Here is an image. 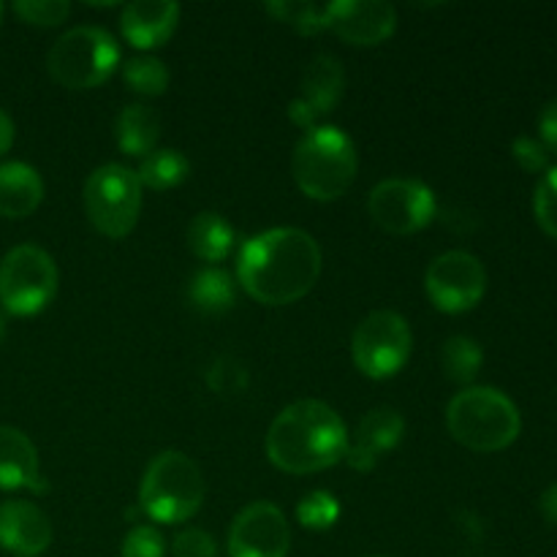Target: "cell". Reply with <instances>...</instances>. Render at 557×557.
Wrapping results in <instances>:
<instances>
[{
  "label": "cell",
  "mask_w": 557,
  "mask_h": 557,
  "mask_svg": "<svg viewBox=\"0 0 557 557\" xmlns=\"http://www.w3.org/2000/svg\"><path fill=\"white\" fill-rule=\"evenodd\" d=\"M346 87V71L341 60L332 54H319L313 63L305 69L302 82H299V96L288 103V117L299 128H315L324 114L337 107Z\"/></svg>",
  "instance_id": "13"
},
{
  "label": "cell",
  "mask_w": 557,
  "mask_h": 557,
  "mask_svg": "<svg viewBox=\"0 0 557 557\" xmlns=\"http://www.w3.org/2000/svg\"><path fill=\"white\" fill-rule=\"evenodd\" d=\"M180 22V5L172 0H136L123 9L120 27L131 47L158 49L172 38Z\"/></svg>",
  "instance_id": "17"
},
{
  "label": "cell",
  "mask_w": 557,
  "mask_h": 557,
  "mask_svg": "<svg viewBox=\"0 0 557 557\" xmlns=\"http://www.w3.org/2000/svg\"><path fill=\"white\" fill-rule=\"evenodd\" d=\"M123 557H163L166 555V542L161 533L150 525H136L128 536L123 539Z\"/></svg>",
  "instance_id": "30"
},
{
  "label": "cell",
  "mask_w": 557,
  "mask_h": 557,
  "mask_svg": "<svg viewBox=\"0 0 557 557\" xmlns=\"http://www.w3.org/2000/svg\"><path fill=\"white\" fill-rule=\"evenodd\" d=\"M0 490H44L38 451L22 430L0 424Z\"/></svg>",
  "instance_id": "18"
},
{
  "label": "cell",
  "mask_w": 557,
  "mask_h": 557,
  "mask_svg": "<svg viewBox=\"0 0 557 557\" xmlns=\"http://www.w3.org/2000/svg\"><path fill=\"white\" fill-rule=\"evenodd\" d=\"M3 341H5V319L0 315V346H3Z\"/></svg>",
  "instance_id": "37"
},
{
  "label": "cell",
  "mask_w": 557,
  "mask_h": 557,
  "mask_svg": "<svg viewBox=\"0 0 557 557\" xmlns=\"http://www.w3.org/2000/svg\"><path fill=\"white\" fill-rule=\"evenodd\" d=\"M52 544V522L27 500L0 504V547L16 557H38Z\"/></svg>",
  "instance_id": "15"
},
{
  "label": "cell",
  "mask_w": 557,
  "mask_h": 557,
  "mask_svg": "<svg viewBox=\"0 0 557 557\" xmlns=\"http://www.w3.org/2000/svg\"><path fill=\"white\" fill-rule=\"evenodd\" d=\"M542 515L549 525L557 528V484H553V487L542 495Z\"/></svg>",
  "instance_id": "35"
},
{
  "label": "cell",
  "mask_w": 557,
  "mask_h": 557,
  "mask_svg": "<svg viewBox=\"0 0 557 557\" xmlns=\"http://www.w3.org/2000/svg\"><path fill=\"white\" fill-rule=\"evenodd\" d=\"M482 346L466 335L449 337L441 348V368H444L446 379L455 381V384H471L482 370Z\"/></svg>",
  "instance_id": "24"
},
{
  "label": "cell",
  "mask_w": 557,
  "mask_h": 557,
  "mask_svg": "<svg viewBox=\"0 0 557 557\" xmlns=\"http://www.w3.org/2000/svg\"><path fill=\"white\" fill-rule=\"evenodd\" d=\"M14 14L25 20L27 25L54 27L69 20L71 5L65 0H16Z\"/></svg>",
  "instance_id": "28"
},
{
  "label": "cell",
  "mask_w": 557,
  "mask_h": 557,
  "mask_svg": "<svg viewBox=\"0 0 557 557\" xmlns=\"http://www.w3.org/2000/svg\"><path fill=\"white\" fill-rule=\"evenodd\" d=\"M85 210L103 237H128L141 212V183L136 172L120 163L98 166L85 183Z\"/></svg>",
  "instance_id": "8"
},
{
  "label": "cell",
  "mask_w": 557,
  "mask_h": 557,
  "mask_svg": "<svg viewBox=\"0 0 557 557\" xmlns=\"http://www.w3.org/2000/svg\"><path fill=\"white\" fill-rule=\"evenodd\" d=\"M397 27V11L384 0H335L326 5V30L354 47H375Z\"/></svg>",
  "instance_id": "14"
},
{
  "label": "cell",
  "mask_w": 557,
  "mask_h": 557,
  "mask_svg": "<svg viewBox=\"0 0 557 557\" xmlns=\"http://www.w3.org/2000/svg\"><path fill=\"white\" fill-rule=\"evenodd\" d=\"M210 384L215 386L218 392L228 395V392H239L245 384H248V375H245L243 364L234 362L232 357L218 359L215 368L210 370Z\"/></svg>",
  "instance_id": "33"
},
{
  "label": "cell",
  "mask_w": 557,
  "mask_h": 557,
  "mask_svg": "<svg viewBox=\"0 0 557 557\" xmlns=\"http://www.w3.org/2000/svg\"><path fill=\"white\" fill-rule=\"evenodd\" d=\"M403 430L406 422L395 408H375L359 422L354 441H348L346 462L354 471H373L379 457L400 444Z\"/></svg>",
  "instance_id": "16"
},
{
  "label": "cell",
  "mask_w": 557,
  "mask_h": 557,
  "mask_svg": "<svg viewBox=\"0 0 557 557\" xmlns=\"http://www.w3.org/2000/svg\"><path fill=\"white\" fill-rule=\"evenodd\" d=\"M292 547V531L277 506L259 500L234 517L228 531L232 557H286Z\"/></svg>",
  "instance_id": "12"
},
{
  "label": "cell",
  "mask_w": 557,
  "mask_h": 557,
  "mask_svg": "<svg viewBox=\"0 0 557 557\" xmlns=\"http://www.w3.org/2000/svg\"><path fill=\"white\" fill-rule=\"evenodd\" d=\"M511 156H515V161L531 174L547 172L549 166L547 147L539 139H533V136H517L515 145H511Z\"/></svg>",
  "instance_id": "32"
},
{
  "label": "cell",
  "mask_w": 557,
  "mask_h": 557,
  "mask_svg": "<svg viewBox=\"0 0 557 557\" xmlns=\"http://www.w3.org/2000/svg\"><path fill=\"white\" fill-rule=\"evenodd\" d=\"M58 267L38 245H16L0 261V305L5 313L36 315L58 294Z\"/></svg>",
  "instance_id": "7"
},
{
  "label": "cell",
  "mask_w": 557,
  "mask_h": 557,
  "mask_svg": "<svg viewBox=\"0 0 557 557\" xmlns=\"http://www.w3.org/2000/svg\"><path fill=\"white\" fill-rule=\"evenodd\" d=\"M114 136H117V147L125 156L145 158L156 150L158 139H161V120L150 107L141 103H131L117 114L114 123Z\"/></svg>",
  "instance_id": "20"
},
{
  "label": "cell",
  "mask_w": 557,
  "mask_h": 557,
  "mask_svg": "<svg viewBox=\"0 0 557 557\" xmlns=\"http://www.w3.org/2000/svg\"><path fill=\"white\" fill-rule=\"evenodd\" d=\"M411 346L413 337L408 321L400 313H395V310H375L354 332V364L368 379H392L408 362Z\"/></svg>",
  "instance_id": "9"
},
{
  "label": "cell",
  "mask_w": 557,
  "mask_h": 557,
  "mask_svg": "<svg viewBox=\"0 0 557 557\" xmlns=\"http://www.w3.org/2000/svg\"><path fill=\"white\" fill-rule=\"evenodd\" d=\"M368 210L375 226L406 237L430 226L435 218V194L422 180L392 177L370 190Z\"/></svg>",
  "instance_id": "11"
},
{
  "label": "cell",
  "mask_w": 557,
  "mask_h": 557,
  "mask_svg": "<svg viewBox=\"0 0 557 557\" xmlns=\"http://www.w3.org/2000/svg\"><path fill=\"white\" fill-rule=\"evenodd\" d=\"M424 292L441 313H466L482 302L487 292V270L466 250H449L428 267Z\"/></svg>",
  "instance_id": "10"
},
{
  "label": "cell",
  "mask_w": 557,
  "mask_h": 557,
  "mask_svg": "<svg viewBox=\"0 0 557 557\" xmlns=\"http://www.w3.org/2000/svg\"><path fill=\"white\" fill-rule=\"evenodd\" d=\"M533 212L536 221L549 237L557 239V166L549 169L536 185V196H533Z\"/></svg>",
  "instance_id": "29"
},
{
  "label": "cell",
  "mask_w": 557,
  "mask_h": 557,
  "mask_svg": "<svg viewBox=\"0 0 557 557\" xmlns=\"http://www.w3.org/2000/svg\"><path fill=\"white\" fill-rule=\"evenodd\" d=\"M346 422L321 400H299L277 413L267 433V457L281 471L319 473L346 460Z\"/></svg>",
  "instance_id": "2"
},
{
  "label": "cell",
  "mask_w": 557,
  "mask_h": 557,
  "mask_svg": "<svg viewBox=\"0 0 557 557\" xmlns=\"http://www.w3.org/2000/svg\"><path fill=\"white\" fill-rule=\"evenodd\" d=\"M237 232L218 212H199L188 226V248L201 261H223L234 250Z\"/></svg>",
  "instance_id": "21"
},
{
  "label": "cell",
  "mask_w": 557,
  "mask_h": 557,
  "mask_svg": "<svg viewBox=\"0 0 557 557\" xmlns=\"http://www.w3.org/2000/svg\"><path fill=\"white\" fill-rule=\"evenodd\" d=\"M190 174V163L188 158L183 156L180 150H172V147H163V150H152L150 156L141 158L139 163V177L141 188H152V190H169L177 188L180 183H185Z\"/></svg>",
  "instance_id": "23"
},
{
  "label": "cell",
  "mask_w": 557,
  "mask_h": 557,
  "mask_svg": "<svg viewBox=\"0 0 557 557\" xmlns=\"http://www.w3.org/2000/svg\"><path fill=\"white\" fill-rule=\"evenodd\" d=\"M357 147L335 125H315L294 147V183L313 201L341 199L357 180Z\"/></svg>",
  "instance_id": "3"
},
{
  "label": "cell",
  "mask_w": 557,
  "mask_h": 557,
  "mask_svg": "<svg viewBox=\"0 0 557 557\" xmlns=\"http://www.w3.org/2000/svg\"><path fill=\"white\" fill-rule=\"evenodd\" d=\"M44 199V183L27 163L0 166V218H27Z\"/></svg>",
  "instance_id": "19"
},
{
  "label": "cell",
  "mask_w": 557,
  "mask_h": 557,
  "mask_svg": "<svg viewBox=\"0 0 557 557\" xmlns=\"http://www.w3.org/2000/svg\"><path fill=\"white\" fill-rule=\"evenodd\" d=\"M446 428L460 446L490 455L515 444L522 419L515 403L500 389L468 386L451 397L446 408Z\"/></svg>",
  "instance_id": "4"
},
{
  "label": "cell",
  "mask_w": 557,
  "mask_h": 557,
  "mask_svg": "<svg viewBox=\"0 0 557 557\" xmlns=\"http://www.w3.org/2000/svg\"><path fill=\"white\" fill-rule=\"evenodd\" d=\"M373 557H384V555H373Z\"/></svg>",
  "instance_id": "38"
},
{
  "label": "cell",
  "mask_w": 557,
  "mask_h": 557,
  "mask_svg": "<svg viewBox=\"0 0 557 557\" xmlns=\"http://www.w3.org/2000/svg\"><path fill=\"white\" fill-rule=\"evenodd\" d=\"M321 248L302 228H270L239 250L237 281L256 302L281 308L302 299L321 277Z\"/></svg>",
  "instance_id": "1"
},
{
  "label": "cell",
  "mask_w": 557,
  "mask_h": 557,
  "mask_svg": "<svg viewBox=\"0 0 557 557\" xmlns=\"http://www.w3.org/2000/svg\"><path fill=\"white\" fill-rule=\"evenodd\" d=\"M123 79L125 85L134 92H139V96L156 98L166 92L169 71L158 58L141 54V58H131L128 63L123 65Z\"/></svg>",
  "instance_id": "26"
},
{
  "label": "cell",
  "mask_w": 557,
  "mask_h": 557,
  "mask_svg": "<svg viewBox=\"0 0 557 557\" xmlns=\"http://www.w3.org/2000/svg\"><path fill=\"white\" fill-rule=\"evenodd\" d=\"M120 65V47L103 27L82 25L63 33L49 49L47 69L58 85L69 90H90L103 85Z\"/></svg>",
  "instance_id": "6"
},
{
  "label": "cell",
  "mask_w": 557,
  "mask_h": 557,
  "mask_svg": "<svg viewBox=\"0 0 557 557\" xmlns=\"http://www.w3.org/2000/svg\"><path fill=\"white\" fill-rule=\"evenodd\" d=\"M11 145H14V123H11L9 114L0 109V156L9 152Z\"/></svg>",
  "instance_id": "36"
},
{
  "label": "cell",
  "mask_w": 557,
  "mask_h": 557,
  "mask_svg": "<svg viewBox=\"0 0 557 557\" xmlns=\"http://www.w3.org/2000/svg\"><path fill=\"white\" fill-rule=\"evenodd\" d=\"M337 517H341V504L326 490H313L297 506L299 525L308 528V531H330Z\"/></svg>",
  "instance_id": "27"
},
{
  "label": "cell",
  "mask_w": 557,
  "mask_h": 557,
  "mask_svg": "<svg viewBox=\"0 0 557 557\" xmlns=\"http://www.w3.org/2000/svg\"><path fill=\"white\" fill-rule=\"evenodd\" d=\"M172 555L174 557H218V544L207 531L188 528V531H180L177 536H174Z\"/></svg>",
  "instance_id": "31"
},
{
  "label": "cell",
  "mask_w": 557,
  "mask_h": 557,
  "mask_svg": "<svg viewBox=\"0 0 557 557\" xmlns=\"http://www.w3.org/2000/svg\"><path fill=\"white\" fill-rule=\"evenodd\" d=\"M205 500V476L183 451H161L147 466L139 487V504L150 520L177 525L190 520Z\"/></svg>",
  "instance_id": "5"
},
{
  "label": "cell",
  "mask_w": 557,
  "mask_h": 557,
  "mask_svg": "<svg viewBox=\"0 0 557 557\" xmlns=\"http://www.w3.org/2000/svg\"><path fill=\"white\" fill-rule=\"evenodd\" d=\"M267 11L302 36L326 30V5L310 3V0H277V3L272 0L267 3Z\"/></svg>",
  "instance_id": "25"
},
{
  "label": "cell",
  "mask_w": 557,
  "mask_h": 557,
  "mask_svg": "<svg viewBox=\"0 0 557 557\" xmlns=\"http://www.w3.org/2000/svg\"><path fill=\"white\" fill-rule=\"evenodd\" d=\"M539 141L547 147L549 156H557V98L539 114Z\"/></svg>",
  "instance_id": "34"
},
{
  "label": "cell",
  "mask_w": 557,
  "mask_h": 557,
  "mask_svg": "<svg viewBox=\"0 0 557 557\" xmlns=\"http://www.w3.org/2000/svg\"><path fill=\"white\" fill-rule=\"evenodd\" d=\"M190 302L199 313L205 315H221L228 313V310L237 305V286H234V277L228 272L215 270H201L199 275L194 277L188 288Z\"/></svg>",
  "instance_id": "22"
}]
</instances>
